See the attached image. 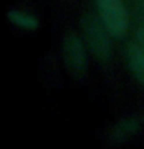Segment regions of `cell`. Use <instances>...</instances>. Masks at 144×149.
Returning <instances> with one entry per match:
<instances>
[{"label": "cell", "mask_w": 144, "mask_h": 149, "mask_svg": "<svg viewBox=\"0 0 144 149\" xmlns=\"http://www.w3.org/2000/svg\"><path fill=\"white\" fill-rule=\"evenodd\" d=\"M81 28L85 37V44L88 50L95 54L96 59L107 62L111 56V44H110V33L102 23L101 17L96 16H84L81 20Z\"/></svg>", "instance_id": "1"}, {"label": "cell", "mask_w": 144, "mask_h": 149, "mask_svg": "<svg viewBox=\"0 0 144 149\" xmlns=\"http://www.w3.org/2000/svg\"><path fill=\"white\" fill-rule=\"evenodd\" d=\"M62 61L70 73L76 81H84L88 73V59L85 44L73 33H68L62 40Z\"/></svg>", "instance_id": "2"}, {"label": "cell", "mask_w": 144, "mask_h": 149, "mask_svg": "<svg viewBox=\"0 0 144 149\" xmlns=\"http://www.w3.org/2000/svg\"><path fill=\"white\" fill-rule=\"evenodd\" d=\"M99 17L113 37L125 34L129 25V16L123 0H98Z\"/></svg>", "instance_id": "3"}, {"label": "cell", "mask_w": 144, "mask_h": 149, "mask_svg": "<svg viewBox=\"0 0 144 149\" xmlns=\"http://www.w3.org/2000/svg\"><path fill=\"white\" fill-rule=\"evenodd\" d=\"M125 58H127V64L132 74L141 84H144V50L138 45V42L127 45Z\"/></svg>", "instance_id": "4"}, {"label": "cell", "mask_w": 144, "mask_h": 149, "mask_svg": "<svg viewBox=\"0 0 144 149\" xmlns=\"http://www.w3.org/2000/svg\"><path fill=\"white\" fill-rule=\"evenodd\" d=\"M8 16V20L9 23H12L14 26L20 28V30H26V31H34L39 28V20L33 16L30 13H25L22 9H9L6 13Z\"/></svg>", "instance_id": "5"}, {"label": "cell", "mask_w": 144, "mask_h": 149, "mask_svg": "<svg viewBox=\"0 0 144 149\" xmlns=\"http://www.w3.org/2000/svg\"><path fill=\"white\" fill-rule=\"evenodd\" d=\"M136 129H138V123L135 120H124L113 127V130L110 132V140L115 143H121L132 137L136 132Z\"/></svg>", "instance_id": "6"}, {"label": "cell", "mask_w": 144, "mask_h": 149, "mask_svg": "<svg viewBox=\"0 0 144 149\" xmlns=\"http://www.w3.org/2000/svg\"><path fill=\"white\" fill-rule=\"evenodd\" d=\"M136 42H138V45L144 50V26L138 28V31H136Z\"/></svg>", "instance_id": "7"}]
</instances>
